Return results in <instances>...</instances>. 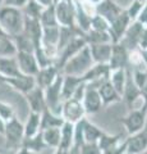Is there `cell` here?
<instances>
[{
	"mask_svg": "<svg viewBox=\"0 0 147 154\" xmlns=\"http://www.w3.org/2000/svg\"><path fill=\"white\" fill-rule=\"evenodd\" d=\"M25 26V14L21 8L14 7H0V27L8 36L18 35L23 31Z\"/></svg>",
	"mask_w": 147,
	"mask_h": 154,
	"instance_id": "6da1fadb",
	"label": "cell"
},
{
	"mask_svg": "<svg viewBox=\"0 0 147 154\" xmlns=\"http://www.w3.org/2000/svg\"><path fill=\"white\" fill-rule=\"evenodd\" d=\"M95 63L91 51H90L88 45H86L83 49H81L77 54L73 55L67 63L61 68V73L63 75H72V76H83L86 72L91 68L92 64Z\"/></svg>",
	"mask_w": 147,
	"mask_h": 154,
	"instance_id": "7a4b0ae2",
	"label": "cell"
},
{
	"mask_svg": "<svg viewBox=\"0 0 147 154\" xmlns=\"http://www.w3.org/2000/svg\"><path fill=\"white\" fill-rule=\"evenodd\" d=\"M4 137H5V150L16 152L21 148L25 139V125L17 118V116L7 121Z\"/></svg>",
	"mask_w": 147,
	"mask_h": 154,
	"instance_id": "3957f363",
	"label": "cell"
},
{
	"mask_svg": "<svg viewBox=\"0 0 147 154\" xmlns=\"http://www.w3.org/2000/svg\"><path fill=\"white\" fill-rule=\"evenodd\" d=\"M119 122L124 126L128 135H133L147 126V107L142 104L141 107L131 109L127 116L122 117Z\"/></svg>",
	"mask_w": 147,
	"mask_h": 154,
	"instance_id": "277c9868",
	"label": "cell"
},
{
	"mask_svg": "<svg viewBox=\"0 0 147 154\" xmlns=\"http://www.w3.org/2000/svg\"><path fill=\"white\" fill-rule=\"evenodd\" d=\"M61 84H63V73L58 75L55 81L49 85L44 90L46 107L55 114L61 116V108H63V99H61Z\"/></svg>",
	"mask_w": 147,
	"mask_h": 154,
	"instance_id": "5b68a950",
	"label": "cell"
},
{
	"mask_svg": "<svg viewBox=\"0 0 147 154\" xmlns=\"http://www.w3.org/2000/svg\"><path fill=\"white\" fill-rule=\"evenodd\" d=\"M86 45H87V42H86V40H84L83 35L75 36L72 41L68 42V44L63 48V49L59 50L58 57H56V59H55V63H54V64L61 71L63 66L67 63V60H69L70 58H72L73 55L77 54V53H78L81 49H83V48L86 46Z\"/></svg>",
	"mask_w": 147,
	"mask_h": 154,
	"instance_id": "8992f818",
	"label": "cell"
},
{
	"mask_svg": "<svg viewBox=\"0 0 147 154\" xmlns=\"http://www.w3.org/2000/svg\"><path fill=\"white\" fill-rule=\"evenodd\" d=\"M55 14L58 19L59 26L67 27H75V14H74V5L73 2L67 0H59L55 4Z\"/></svg>",
	"mask_w": 147,
	"mask_h": 154,
	"instance_id": "52a82bcc",
	"label": "cell"
},
{
	"mask_svg": "<svg viewBox=\"0 0 147 154\" xmlns=\"http://www.w3.org/2000/svg\"><path fill=\"white\" fill-rule=\"evenodd\" d=\"M82 104L86 114H96L97 112L101 110L102 102H101L100 94H98V90L95 85L87 82L83 99H82Z\"/></svg>",
	"mask_w": 147,
	"mask_h": 154,
	"instance_id": "ba28073f",
	"label": "cell"
},
{
	"mask_svg": "<svg viewBox=\"0 0 147 154\" xmlns=\"http://www.w3.org/2000/svg\"><path fill=\"white\" fill-rule=\"evenodd\" d=\"M84 114H86V112H84L83 104H82V102H79V100L70 98L63 103L61 117L64 118L65 122L77 123L78 121H81V119L84 117Z\"/></svg>",
	"mask_w": 147,
	"mask_h": 154,
	"instance_id": "9c48e42d",
	"label": "cell"
},
{
	"mask_svg": "<svg viewBox=\"0 0 147 154\" xmlns=\"http://www.w3.org/2000/svg\"><path fill=\"white\" fill-rule=\"evenodd\" d=\"M109 67L110 71L120 69V68H128L129 67V50L122 44V42H115L113 44L111 55L109 59Z\"/></svg>",
	"mask_w": 147,
	"mask_h": 154,
	"instance_id": "30bf717a",
	"label": "cell"
},
{
	"mask_svg": "<svg viewBox=\"0 0 147 154\" xmlns=\"http://www.w3.org/2000/svg\"><path fill=\"white\" fill-rule=\"evenodd\" d=\"M132 23L129 16L125 12V8L119 16H118L113 22H110V27H109V35L111 37V42L115 44V42H119L122 40V37L124 36V33L127 31V28L129 27V25Z\"/></svg>",
	"mask_w": 147,
	"mask_h": 154,
	"instance_id": "8fae6325",
	"label": "cell"
},
{
	"mask_svg": "<svg viewBox=\"0 0 147 154\" xmlns=\"http://www.w3.org/2000/svg\"><path fill=\"white\" fill-rule=\"evenodd\" d=\"M125 154H141L147 150V126L125 139Z\"/></svg>",
	"mask_w": 147,
	"mask_h": 154,
	"instance_id": "7c38bea8",
	"label": "cell"
},
{
	"mask_svg": "<svg viewBox=\"0 0 147 154\" xmlns=\"http://www.w3.org/2000/svg\"><path fill=\"white\" fill-rule=\"evenodd\" d=\"M3 84L10 85L16 91L26 95L28 91H31L36 86V80L35 76L22 73L16 77H3Z\"/></svg>",
	"mask_w": 147,
	"mask_h": 154,
	"instance_id": "4fadbf2b",
	"label": "cell"
},
{
	"mask_svg": "<svg viewBox=\"0 0 147 154\" xmlns=\"http://www.w3.org/2000/svg\"><path fill=\"white\" fill-rule=\"evenodd\" d=\"M16 58H17L18 67H19L21 73H23V75L35 76L37 73V71L40 69L39 63H37L36 57H35V53L17 51Z\"/></svg>",
	"mask_w": 147,
	"mask_h": 154,
	"instance_id": "5bb4252c",
	"label": "cell"
},
{
	"mask_svg": "<svg viewBox=\"0 0 147 154\" xmlns=\"http://www.w3.org/2000/svg\"><path fill=\"white\" fill-rule=\"evenodd\" d=\"M145 30V26L142 25L140 21H133L129 25V27L127 28V31L124 33V36L122 37L120 42L124 45L128 50H133L138 48V40L142 31Z\"/></svg>",
	"mask_w": 147,
	"mask_h": 154,
	"instance_id": "9a60e30c",
	"label": "cell"
},
{
	"mask_svg": "<svg viewBox=\"0 0 147 154\" xmlns=\"http://www.w3.org/2000/svg\"><path fill=\"white\" fill-rule=\"evenodd\" d=\"M124 11V8L119 5L115 0H101L95 5V13L100 14L105 19H107L109 23L113 22L119 14Z\"/></svg>",
	"mask_w": 147,
	"mask_h": 154,
	"instance_id": "2e32d148",
	"label": "cell"
},
{
	"mask_svg": "<svg viewBox=\"0 0 147 154\" xmlns=\"http://www.w3.org/2000/svg\"><path fill=\"white\" fill-rule=\"evenodd\" d=\"M59 73H60V69L55 64L42 67V68H40L37 71V73L35 75L36 85L39 86V88H41L42 90H45L47 86L54 82Z\"/></svg>",
	"mask_w": 147,
	"mask_h": 154,
	"instance_id": "e0dca14e",
	"label": "cell"
},
{
	"mask_svg": "<svg viewBox=\"0 0 147 154\" xmlns=\"http://www.w3.org/2000/svg\"><path fill=\"white\" fill-rule=\"evenodd\" d=\"M98 94H100L101 102H102V107H109L111 104L115 103H120L122 102V95L114 89V86L111 85L110 80H106L97 88Z\"/></svg>",
	"mask_w": 147,
	"mask_h": 154,
	"instance_id": "ac0fdd59",
	"label": "cell"
},
{
	"mask_svg": "<svg viewBox=\"0 0 147 154\" xmlns=\"http://www.w3.org/2000/svg\"><path fill=\"white\" fill-rule=\"evenodd\" d=\"M25 98L28 103V107H30L31 112H36L40 113L46 108V102H45V95H44V90L39 86H35L31 91L25 95Z\"/></svg>",
	"mask_w": 147,
	"mask_h": 154,
	"instance_id": "d6986e66",
	"label": "cell"
},
{
	"mask_svg": "<svg viewBox=\"0 0 147 154\" xmlns=\"http://www.w3.org/2000/svg\"><path fill=\"white\" fill-rule=\"evenodd\" d=\"M83 80L86 82L92 81H105L110 77V67L107 63H93L83 76Z\"/></svg>",
	"mask_w": 147,
	"mask_h": 154,
	"instance_id": "ffe728a7",
	"label": "cell"
},
{
	"mask_svg": "<svg viewBox=\"0 0 147 154\" xmlns=\"http://www.w3.org/2000/svg\"><path fill=\"white\" fill-rule=\"evenodd\" d=\"M83 81L84 80L82 76L63 75V84H61V99H63V102L72 98L74 91Z\"/></svg>",
	"mask_w": 147,
	"mask_h": 154,
	"instance_id": "44dd1931",
	"label": "cell"
},
{
	"mask_svg": "<svg viewBox=\"0 0 147 154\" xmlns=\"http://www.w3.org/2000/svg\"><path fill=\"white\" fill-rule=\"evenodd\" d=\"M91 57L95 63H109L113 49V42H105V44H91L88 45Z\"/></svg>",
	"mask_w": 147,
	"mask_h": 154,
	"instance_id": "7402d4cb",
	"label": "cell"
},
{
	"mask_svg": "<svg viewBox=\"0 0 147 154\" xmlns=\"http://www.w3.org/2000/svg\"><path fill=\"white\" fill-rule=\"evenodd\" d=\"M0 75L3 77H16L22 75L18 67L16 55L13 57H0Z\"/></svg>",
	"mask_w": 147,
	"mask_h": 154,
	"instance_id": "603a6c76",
	"label": "cell"
},
{
	"mask_svg": "<svg viewBox=\"0 0 147 154\" xmlns=\"http://www.w3.org/2000/svg\"><path fill=\"white\" fill-rule=\"evenodd\" d=\"M74 143V123L64 122V125L60 127V144L59 149L69 152Z\"/></svg>",
	"mask_w": 147,
	"mask_h": 154,
	"instance_id": "cb8c5ba5",
	"label": "cell"
},
{
	"mask_svg": "<svg viewBox=\"0 0 147 154\" xmlns=\"http://www.w3.org/2000/svg\"><path fill=\"white\" fill-rule=\"evenodd\" d=\"M64 122L65 121L61 116L53 113L47 107L41 112V130L61 127L64 125Z\"/></svg>",
	"mask_w": 147,
	"mask_h": 154,
	"instance_id": "d4e9b609",
	"label": "cell"
},
{
	"mask_svg": "<svg viewBox=\"0 0 147 154\" xmlns=\"http://www.w3.org/2000/svg\"><path fill=\"white\" fill-rule=\"evenodd\" d=\"M21 146L28 149L30 152L35 153V154H41L45 149H47V145L44 141V137H42L41 131L39 134L34 135V136H31V137H25Z\"/></svg>",
	"mask_w": 147,
	"mask_h": 154,
	"instance_id": "484cf974",
	"label": "cell"
},
{
	"mask_svg": "<svg viewBox=\"0 0 147 154\" xmlns=\"http://www.w3.org/2000/svg\"><path fill=\"white\" fill-rule=\"evenodd\" d=\"M102 130L87 118H83V140L84 143H97L104 135Z\"/></svg>",
	"mask_w": 147,
	"mask_h": 154,
	"instance_id": "4316f807",
	"label": "cell"
},
{
	"mask_svg": "<svg viewBox=\"0 0 147 154\" xmlns=\"http://www.w3.org/2000/svg\"><path fill=\"white\" fill-rule=\"evenodd\" d=\"M41 131V114L36 112H30L25 125V137H31Z\"/></svg>",
	"mask_w": 147,
	"mask_h": 154,
	"instance_id": "83f0119b",
	"label": "cell"
},
{
	"mask_svg": "<svg viewBox=\"0 0 147 154\" xmlns=\"http://www.w3.org/2000/svg\"><path fill=\"white\" fill-rule=\"evenodd\" d=\"M83 37L86 40L87 45L91 44H105V42H111V37L107 31H96V30H90L83 33Z\"/></svg>",
	"mask_w": 147,
	"mask_h": 154,
	"instance_id": "f1b7e54d",
	"label": "cell"
},
{
	"mask_svg": "<svg viewBox=\"0 0 147 154\" xmlns=\"http://www.w3.org/2000/svg\"><path fill=\"white\" fill-rule=\"evenodd\" d=\"M110 80L111 85L114 86L118 93L120 95H123V91H124V88H125V82H127V68H120V69H114V71H110Z\"/></svg>",
	"mask_w": 147,
	"mask_h": 154,
	"instance_id": "f546056e",
	"label": "cell"
},
{
	"mask_svg": "<svg viewBox=\"0 0 147 154\" xmlns=\"http://www.w3.org/2000/svg\"><path fill=\"white\" fill-rule=\"evenodd\" d=\"M12 40L17 48V51H30V53L35 51L34 42L28 37V35H26L23 31L21 33H18V35L12 36Z\"/></svg>",
	"mask_w": 147,
	"mask_h": 154,
	"instance_id": "4dcf8cb0",
	"label": "cell"
},
{
	"mask_svg": "<svg viewBox=\"0 0 147 154\" xmlns=\"http://www.w3.org/2000/svg\"><path fill=\"white\" fill-rule=\"evenodd\" d=\"M44 141L47 145V148L56 149L60 144V127H54V128H45L41 130Z\"/></svg>",
	"mask_w": 147,
	"mask_h": 154,
	"instance_id": "1f68e13d",
	"label": "cell"
},
{
	"mask_svg": "<svg viewBox=\"0 0 147 154\" xmlns=\"http://www.w3.org/2000/svg\"><path fill=\"white\" fill-rule=\"evenodd\" d=\"M122 139H123L122 134L110 135L107 132H104V135L100 137V140L97 141V144H98V146H100L101 152H104V150H107V149H110V148L116 146L120 141H123Z\"/></svg>",
	"mask_w": 147,
	"mask_h": 154,
	"instance_id": "d6a6232c",
	"label": "cell"
},
{
	"mask_svg": "<svg viewBox=\"0 0 147 154\" xmlns=\"http://www.w3.org/2000/svg\"><path fill=\"white\" fill-rule=\"evenodd\" d=\"M44 8L45 7L41 5L39 2H36V0H28L26 5L22 8V12L26 17H30V18H34V19H40Z\"/></svg>",
	"mask_w": 147,
	"mask_h": 154,
	"instance_id": "836d02e7",
	"label": "cell"
},
{
	"mask_svg": "<svg viewBox=\"0 0 147 154\" xmlns=\"http://www.w3.org/2000/svg\"><path fill=\"white\" fill-rule=\"evenodd\" d=\"M40 22H41L42 27L59 26L58 19H56V14H55V5L54 4L44 8V11L41 13V17H40Z\"/></svg>",
	"mask_w": 147,
	"mask_h": 154,
	"instance_id": "e575fe53",
	"label": "cell"
},
{
	"mask_svg": "<svg viewBox=\"0 0 147 154\" xmlns=\"http://www.w3.org/2000/svg\"><path fill=\"white\" fill-rule=\"evenodd\" d=\"M17 54V48L10 36H0V57H13Z\"/></svg>",
	"mask_w": 147,
	"mask_h": 154,
	"instance_id": "d590c367",
	"label": "cell"
},
{
	"mask_svg": "<svg viewBox=\"0 0 147 154\" xmlns=\"http://www.w3.org/2000/svg\"><path fill=\"white\" fill-rule=\"evenodd\" d=\"M109 27H110V23H109L107 19H105L100 14L95 13L92 18H91V25L90 28L91 30H96V31H109Z\"/></svg>",
	"mask_w": 147,
	"mask_h": 154,
	"instance_id": "8d00e7d4",
	"label": "cell"
},
{
	"mask_svg": "<svg viewBox=\"0 0 147 154\" xmlns=\"http://www.w3.org/2000/svg\"><path fill=\"white\" fill-rule=\"evenodd\" d=\"M145 4H146V3L140 2V0H133V2L131 3L129 7L125 8V12H127L128 16H129V18H131L132 22L136 21V19L138 18L140 13L142 12V9H143V7H145Z\"/></svg>",
	"mask_w": 147,
	"mask_h": 154,
	"instance_id": "74e56055",
	"label": "cell"
},
{
	"mask_svg": "<svg viewBox=\"0 0 147 154\" xmlns=\"http://www.w3.org/2000/svg\"><path fill=\"white\" fill-rule=\"evenodd\" d=\"M14 116H16V109H14V105L8 103V102H3L0 100V117H1L4 121H9L12 119Z\"/></svg>",
	"mask_w": 147,
	"mask_h": 154,
	"instance_id": "f35d334b",
	"label": "cell"
},
{
	"mask_svg": "<svg viewBox=\"0 0 147 154\" xmlns=\"http://www.w3.org/2000/svg\"><path fill=\"white\" fill-rule=\"evenodd\" d=\"M101 149L97 143H83L79 148V154H101Z\"/></svg>",
	"mask_w": 147,
	"mask_h": 154,
	"instance_id": "ab89813d",
	"label": "cell"
},
{
	"mask_svg": "<svg viewBox=\"0 0 147 154\" xmlns=\"http://www.w3.org/2000/svg\"><path fill=\"white\" fill-rule=\"evenodd\" d=\"M125 149H127V144H125V139L123 141H120L116 146L110 148L107 150H104L101 154H125Z\"/></svg>",
	"mask_w": 147,
	"mask_h": 154,
	"instance_id": "60d3db41",
	"label": "cell"
},
{
	"mask_svg": "<svg viewBox=\"0 0 147 154\" xmlns=\"http://www.w3.org/2000/svg\"><path fill=\"white\" fill-rule=\"evenodd\" d=\"M28 0H3V5L14 7V8H23L27 4Z\"/></svg>",
	"mask_w": 147,
	"mask_h": 154,
	"instance_id": "b9f144b4",
	"label": "cell"
},
{
	"mask_svg": "<svg viewBox=\"0 0 147 154\" xmlns=\"http://www.w3.org/2000/svg\"><path fill=\"white\" fill-rule=\"evenodd\" d=\"M138 49H147V27L145 26V30L142 31L140 40H138Z\"/></svg>",
	"mask_w": 147,
	"mask_h": 154,
	"instance_id": "7bdbcfd3",
	"label": "cell"
},
{
	"mask_svg": "<svg viewBox=\"0 0 147 154\" xmlns=\"http://www.w3.org/2000/svg\"><path fill=\"white\" fill-rule=\"evenodd\" d=\"M137 21H140L142 25L147 27V3L145 4V7H143V9H142V12L140 13V16H138V18H137Z\"/></svg>",
	"mask_w": 147,
	"mask_h": 154,
	"instance_id": "ee69618b",
	"label": "cell"
},
{
	"mask_svg": "<svg viewBox=\"0 0 147 154\" xmlns=\"http://www.w3.org/2000/svg\"><path fill=\"white\" fill-rule=\"evenodd\" d=\"M141 51V58H142V63L145 64V67L147 68V49H140Z\"/></svg>",
	"mask_w": 147,
	"mask_h": 154,
	"instance_id": "f6af8a7d",
	"label": "cell"
},
{
	"mask_svg": "<svg viewBox=\"0 0 147 154\" xmlns=\"http://www.w3.org/2000/svg\"><path fill=\"white\" fill-rule=\"evenodd\" d=\"M14 154H35V153H32V152L28 150V149H26V148L21 146L19 149H17V150L14 152Z\"/></svg>",
	"mask_w": 147,
	"mask_h": 154,
	"instance_id": "bcb514c9",
	"label": "cell"
},
{
	"mask_svg": "<svg viewBox=\"0 0 147 154\" xmlns=\"http://www.w3.org/2000/svg\"><path fill=\"white\" fill-rule=\"evenodd\" d=\"M5 121L0 117V136H4V132H5Z\"/></svg>",
	"mask_w": 147,
	"mask_h": 154,
	"instance_id": "7dc6e473",
	"label": "cell"
},
{
	"mask_svg": "<svg viewBox=\"0 0 147 154\" xmlns=\"http://www.w3.org/2000/svg\"><path fill=\"white\" fill-rule=\"evenodd\" d=\"M36 2H39L41 5H44V7H49V5H53L54 4V0H36Z\"/></svg>",
	"mask_w": 147,
	"mask_h": 154,
	"instance_id": "c3c4849f",
	"label": "cell"
},
{
	"mask_svg": "<svg viewBox=\"0 0 147 154\" xmlns=\"http://www.w3.org/2000/svg\"><path fill=\"white\" fill-rule=\"evenodd\" d=\"M90 2H91L92 4H95V5H96V4H97V3H100L101 0H90Z\"/></svg>",
	"mask_w": 147,
	"mask_h": 154,
	"instance_id": "681fc988",
	"label": "cell"
},
{
	"mask_svg": "<svg viewBox=\"0 0 147 154\" xmlns=\"http://www.w3.org/2000/svg\"><path fill=\"white\" fill-rule=\"evenodd\" d=\"M1 154H14V152H9V150H4Z\"/></svg>",
	"mask_w": 147,
	"mask_h": 154,
	"instance_id": "f907efd6",
	"label": "cell"
},
{
	"mask_svg": "<svg viewBox=\"0 0 147 154\" xmlns=\"http://www.w3.org/2000/svg\"><path fill=\"white\" fill-rule=\"evenodd\" d=\"M3 35H7V33L3 31V28H1V27H0V36H3Z\"/></svg>",
	"mask_w": 147,
	"mask_h": 154,
	"instance_id": "816d5d0a",
	"label": "cell"
},
{
	"mask_svg": "<svg viewBox=\"0 0 147 154\" xmlns=\"http://www.w3.org/2000/svg\"><path fill=\"white\" fill-rule=\"evenodd\" d=\"M0 84H3V76L0 75Z\"/></svg>",
	"mask_w": 147,
	"mask_h": 154,
	"instance_id": "f5cc1de1",
	"label": "cell"
},
{
	"mask_svg": "<svg viewBox=\"0 0 147 154\" xmlns=\"http://www.w3.org/2000/svg\"><path fill=\"white\" fill-rule=\"evenodd\" d=\"M3 5V0H0V7H1Z\"/></svg>",
	"mask_w": 147,
	"mask_h": 154,
	"instance_id": "db71d44e",
	"label": "cell"
},
{
	"mask_svg": "<svg viewBox=\"0 0 147 154\" xmlns=\"http://www.w3.org/2000/svg\"><path fill=\"white\" fill-rule=\"evenodd\" d=\"M140 2H143V3H147V0H140Z\"/></svg>",
	"mask_w": 147,
	"mask_h": 154,
	"instance_id": "11a10c76",
	"label": "cell"
},
{
	"mask_svg": "<svg viewBox=\"0 0 147 154\" xmlns=\"http://www.w3.org/2000/svg\"><path fill=\"white\" fill-rule=\"evenodd\" d=\"M141 154H146V152H145V153H141Z\"/></svg>",
	"mask_w": 147,
	"mask_h": 154,
	"instance_id": "9f6ffc18",
	"label": "cell"
},
{
	"mask_svg": "<svg viewBox=\"0 0 147 154\" xmlns=\"http://www.w3.org/2000/svg\"><path fill=\"white\" fill-rule=\"evenodd\" d=\"M146 154H147V150H146Z\"/></svg>",
	"mask_w": 147,
	"mask_h": 154,
	"instance_id": "6f0895ef",
	"label": "cell"
}]
</instances>
